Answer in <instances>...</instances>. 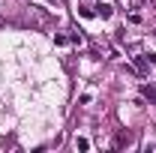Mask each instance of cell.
Wrapping results in <instances>:
<instances>
[{
    "label": "cell",
    "mask_w": 156,
    "mask_h": 153,
    "mask_svg": "<svg viewBox=\"0 0 156 153\" xmlns=\"http://www.w3.org/2000/svg\"><path fill=\"white\" fill-rule=\"evenodd\" d=\"M129 144H132V135H129V132H120L114 138V147H129Z\"/></svg>",
    "instance_id": "cell-1"
},
{
    "label": "cell",
    "mask_w": 156,
    "mask_h": 153,
    "mask_svg": "<svg viewBox=\"0 0 156 153\" xmlns=\"http://www.w3.org/2000/svg\"><path fill=\"white\" fill-rule=\"evenodd\" d=\"M96 15H99V18H111V6L99 3V6H96Z\"/></svg>",
    "instance_id": "cell-2"
},
{
    "label": "cell",
    "mask_w": 156,
    "mask_h": 153,
    "mask_svg": "<svg viewBox=\"0 0 156 153\" xmlns=\"http://www.w3.org/2000/svg\"><path fill=\"white\" fill-rule=\"evenodd\" d=\"M135 66H138V72H147V54L135 57Z\"/></svg>",
    "instance_id": "cell-3"
},
{
    "label": "cell",
    "mask_w": 156,
    "mask_h": 153,
    "mask_svg": "<svg viewBox=\"0 0 156 153\" xmlns=\"http://www.w3.org/2000/svg\"><path fill=\"white\" fill-rule=\"evenodd\" d=\"M141 93L147 96V99H150V102H156V87H141Z\"/></svg>",
    "instance_id": "cell-4"
},
{
    "label": "cell",
    "mask_w": 156,
    "mask_h": 153,
    "mask_svg": "<svg viewBox=\"0 0 156 153\" xmlns=\"http://www.w3.org/2000/svg\"><path fill=\"white\" fill-rule=\"evenodd\" d=\"M87 147H90L87 138H75V150H87Z\"/></svg>",
    "instance_id": "cell-5"
},
{
    "label": "cell",
    "mask_w": 156,
    "mask_h": 153,
    "mask_svg": "<svg viewBox=\"0 0 156 153\" xmlns=\"http://www.w3.org/2000/svg\"><path fill=\"white\" fill-rule=\"evenodd\" d=\"M153 33H156V30H153Z\"/></svg>",
    "instance_id": "cell-6"
}]
</instances>
